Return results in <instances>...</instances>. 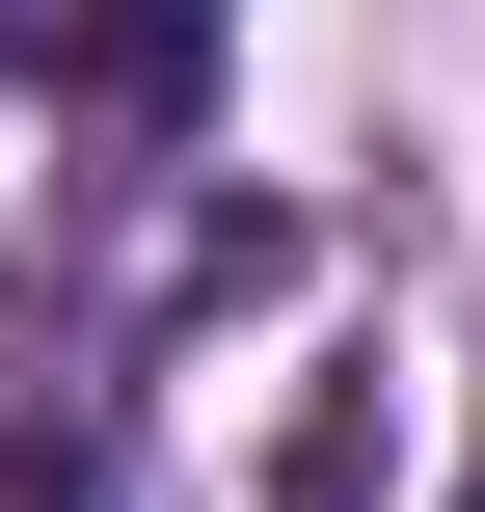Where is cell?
<instances>
[{
    "label": "cell",
    "instance_id": "6da1fadb",
    "mask_svg": "<svg viewBox=\"0 0 485 512\" xmlns=\"http://www.w3.org/2000/svg\"><path fill=\"white\" fill-rule=\"evenodd\" d=\"M0 54H27L54 108H189V54H216V0H0Z\"/></svg>",
    "mask_w": 485,
    "mask_h": 512
},
{
    "label": "cell",
    "instance_id": "7a4b0ae2",
    "mask_svg": "<svg viewBox=\"0 0 485 512\" xmlns=\"http://www.w3.org/2000/svg\"><path fill=\"white\" fill-rule=\"evenodd\" d=\"M459 512H485V486H459Z\"/></svg>",
    "mask_w": 485,
    "mask_h": 512
}]
</instances>
